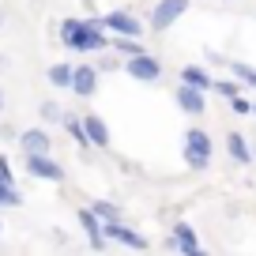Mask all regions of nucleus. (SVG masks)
Masks as SVG:
<instances>
[{"instance_id":"4468645a","label":"nucleus","mask_w":256,"mask_h":256,"mask_svg":"<svg viewBox=\"0 0 256 256\" xmlns=\"http://www.w3.org/2000/svg\"><path fill=\"white\" fill-rule=\"evenodd\" d=\"M174 238H177V252L200 256V238H196V230H192L188 222H177V226H174Z\"/></svg>"},{"instance_id":"f3484780","label":"nucleus","mask_w":256,"mask_h":256,"mask_svg":"<svg viewBox=\"0 0 256 256\" xmlns=\"http://www.w3.org/2000/svg\"><path fill=\"white\" fill-rule=\"evenodd\" d=\"M110 49H117L120 56H136V53H147V49L140 46V38H132V34H113Z\"/></svg>"},{"instance_id":"6e6552de","label":"nucleus","mask_w":256,"mask_h":256,"mask_svg":"<svg viewBox=\"0 0 256 256\" xmlns=\"http://www.w3.org/2000/svg\"><path fill=\"white\" fill-rule=\"evenodd\" d=\"M102 234L110 241H120V245H128V248H147V238L140 230H132V226H124L120 218H110V222H102Z\"/></svg>"},{"instance_id":"c85d7f7f","label":"nucleus","mask_w":256,"mask_h":256,"mask_svg":"<svg viewBox=\"0 0 256 256\" xmlns=\"http://www.w3.org/2000/svg\"><path fill=\"white\" fill-rule=\"evenodd\" d=\"M4 23H8V12H4V8H0V30H4Z\"/></svg>"},{"instance_id":"a878e982","label":"nucleus","mask_w":256,"mask_h":256,"mask_svg":"<svg viewBox=\"0 0 256 256\" xmlns=\"http://www.w3.org/2000/svg\"><path fill=\"white\" fill-rule=\"evenodd\" d=\"M8 181H16V177H12V166H8V158H0V184H8Z\"/></svg>"},{"instance_id":"ddd939ff","label":"nucleus","mask_w":256,"mask_h":256,"mask_svg":"<svg viewBox=\"0 0 256 256\" xmlns=\"http://www.w3.org/2000/svg\"><path fill=\"white\" fill-rule=\"evenodd\" d=\"M226 154H230L238 166H248V162H256V158H252V147H248V140L241 136V132H230V136H226Z\"/></svg>"},{"instance_id":"f03ea898","label":"nucleus","mask_w":256,"mask_h":256,"mask_svg":"<svg viewBox=\"0 0 256 256\" xmlns=\"http://www.w3.org/2000/svg\"><path fill=\"white\" fill-rule=\"evenodd\" d=\"M211 136L204 132V128H188L184 132V162H188V170H211Z\"/></svg>"},{"instance_id":"6ab92c4d","label":"nucleus","mask_w":256,"mask_h":256,"mask_svg":"<svg viewBox=\"0 0 256 256\" xmlns=\"http://www.w3.org/2000/svg\"><path fill=\"white\" fill-rule=\"evenodd\" d=\"M230 76H238L245 87H252V90H256V68H252V64H245V60H230Z\"/></svg>"},{"instance_id":"cd10ccee","label":"nucleus","mask_w":256,"mask_h":256,"mask_svg":"<svg viewBox=\"0 0 256 256\" xmlns=\"http://www.w3.org/2000/svg\"><path fill=\"white\" fill-rule=\"evenodd\" d=\"M4 72H8V56L0 53V76H4Z\"/></svg>"},{"instance_id":"9d476101","label":"nucleus","mask_w":256,"mask_h":256,"mask_svg":"<svg viewBox=\"0 0 256 256\" xmlns=\"http://www.w3.org/2000/svg\"><path fill=\"white\" fill-rule=\"evenodd\" d=\"M16 144L23 147V154H49L53 151V140H49L46 128H26V132H19Z\"/></svg>"},{"instance_id":"a211bd4d","label":"nucleus","mask_w":256,"mask_h":256,"mask_svg":"<svg viewBox=\"0 0 256 256\" xmlns=\"http://www.w3.org/2000/svg\"><path fill=\"white\" fill-rule=\"evenodd\" d=\"M64 128H68V136L76 140V144L87 151L90 147V136H87V128H83V117H72V113H64Z\"/></svg>"},{"instance_id":"aec40b11","label":"nucleus","mask_w":256,"mask_h":256,"mask_svg":"<svg viewBox=\"0 0 256 256\" xmlns=\"http://www.w3.org/2000/svg\"><path fill=\"white\" fill-rule=\"evenodd\" d=\"M38 117L46 120V124H64V106L60 102H42L38 106Z\"/></svg>"},{"instance_id":"7c9ffc66","label":"nucleus","mask_w":256,"mask_h":256,"mask_svg":"<svg viewBox=\"0 0 256 256\" xmlns=\"http://www.w3.org/2000/svg\"><path fill=\"white\" fill-rule=\"evenodd\" d=\"M252 113H256V98H252Z\"/></svg>"},{"instance_id":"2f4dec72","label":"nucleus","mask_w":256,"mask_h":256,"mask_svg":"<svg viewBox=\"0 0 256 256\" xmlns=\"http://www.w3.org/2000/svg\"><path fill=\"white\" fill-rule=\"evenodd\" d=\"M252 158H256V147H252Z\"/></svg>"},{"instance_id":"5701e85b","label":"nucleus","mask_w":256,"mask_h":256,"mask_svg":"<svg viewBox=\"0 0 256 256\" xmlns=\"http://www.w3.org/2000/svg\"><path fill=\"white\" fill-rule=\"evenodd\" d=\"M215 90L222 98H238L241 94V80H238V76H234V80H215Z\"/></svg>"},{"instance_id":"9b49d317","label":"nucleus","mask_w":256,"mask_h":256,"mask_svg":"<svg viewBox=\"0 0 256 256\" xmlns=\"http://www.w3.org/2000/svg\"><path fill=\"white\" fill-rule=\"evenodd\" d=\"M80 226L87 230V241H90V248H106V234H102V218L94 215V208H80Z\"/></svg>"},{"instance_id":"423d86ee","label":"nucleus","mask_w":256,"mask_h":256,"mask_svg":"<svg viewBox=\"0 0 256 256\" xmlns=\"http://www.w3.org/2000/svg\"><path fill=\"white\" fill-rule=\"evenodd\" d=\"M26 174L38 177V181H53V184L64 181V166L53 154H26Z\"/></svg>"},{"instance_id":"0eeeda50","label":"nucleus","mask_w":256,"mask_h":256,"mask_svg":"<svg viewBox=\"0 0 256 256\" xmlns=\"http://www.w3.org/2000/svg\"><path fill=\"white\" fill-rule=\"evenodd\" d=\"M106 30L110 34H132V38H140L144 34V23H140L132 12H124V8H113V12H106Z\"/></svg>"},{"instance_id":"c756f323","label":"nucleus","mask_w":256,"mask_h":256,"mask_svg":"<svg viewBox=\"0 0 256 256\" xmlns=\"http://www.w3.org/2000/svg\"><path fill=\"white\" fill-rule=\"evenodd\" d=\"M4 106H8V94H4V90H0V113H4Z\"/></svg>"},{"instance_id":"4be33fe9","label":"nucleus","mask_w":256,"mask_h":256,"mask_svg":"<svg viewBox=\"0 0 256 256\" xmlns=\"http://www.w3.org/2000/svg\"><path fill=\"white\" fill-rule=\"evenodd\" d=\"M90 208H94V215L102 218V222H110V218H120V208H117L113 200H94Z\"/></svg>"},{"instance_id":"f8f14e48","label":"nucleus","mask_w":256,"mask_h":256,"mask_svg":"<svg viewBox=\"0 0 256 256\" xmlns=\"http://www.w3.org/2000/svg\"><path fill=\"white\" fill-rule=\"evenodd\" d=\"M83 128L90 136V147H110V124L98 113H83Z\"/></svg>"},{"instance_id":"bb28decb","label":"nucleus","mask_w":256,"mask_h":256,"mask_svg":"<svg viewBox=\"0 0 256 256\" xmlns=\"http://www.w3.org/2000/svg\"><path fill=\"white\" fill-rule=\"evenodd\" d=\"M0 140L12 144V140H19V136H16V128H12V124H0Z\"/></svg>"},{"instance_id":"2eb2a0df","label":"nucleus","mask_w":256,"mask_h":256,"mask_svg":"<svg viewBox=\"0 0 256 256\" xmlns=\"http://www.w3.org/2000/svg\"><path fill=\"white\" fill-rule=\"evenodd\" d=\"M181 83H192V87H200V90H215V76H211L208 68H200V64H184Z\"/></svg>"},{"instance_id":"f257e3e1","label":"nucleus","mask_w":256,"mask_h":256,"mask_svg":"<svg viewBox=\"0 0 256 256\" xmlns=\"http://www.w3.org/2000/svg\"><path fill=\"white\" fill-rule=\"evenodd\" d=\"M110 42H113V34L106 30L102 16L64 19L60 23V46L72 49V53H102V49H110Z\"/></svg>"},{"instance_id":"b1692460","label":"nucleus","mask_w":256,"mask_h":256,"mask_svg":"<svg viewBox=\"0 0 256 256\" xmlns=\"http://www.w3.org/2000/svg\"><path fill=\"white\" fill-rule=\"evenodd\" d=\"M117 49H113V53H106V49H102V60H98V72H117V68H120V60H117Z\"/></svg>"},{"instance_id":"39448f33","label":"nucleus","mask_w":256,"mask_h":256,"mask_svg":"<svg viewBox=\"0 0 256 256\" xmlns=\"http://www.w3.org/2000/svg\"><path fill=\"white\" fill-rule=\"evenodd\" d=\"M174 102L181 113H188V117H200V113H208V90L192 87V83H181V87L174 90Z\"/></svg>"},{"instance_id":"473e14b6","label":"nucleus","mask_w":256,"mask_h":256,"mask_svg":"<svg viewBox=\"0 0 256 256\" xmlns=\"http://www.w3.org/2000/svg\"><path fill=\"white\" fill-rule=\"evenodd\" d=\"M0 234H4V226H0Z\"/></svg>"},{"instance_id":"20e7f679","label":"nucleus","mask_w":256,"mask_h":256,"mask_svg":"<svg viewBox=\"0 0 256 256\" xmlns=\"http://www.w3.org/2000/svg\"><path fill=\"white\" fill-rule=\"evenodd\" d=\"M184 12H188V0H158V4L151 8V30L154 34H166Z\"/></svg>"},{"instance_id":"7ed1b4c3","label":"nucleus","mask_w":256,"mask_h":256,"mask_svg":"<svg viewBox=\"0 0 256 256\" xmlns=\"http://www.w3.org/2000/svg\"><path fill=\"white\" fill-rule=\"evenodd\" d=\"M124 72L136 83H158L162 64H158V56H151V53H136V56H124Z\"/></svg>"},{"instance_id":"393cba45","label":"nucleus","mask_w":256,"mask_h":256,"mask_svg":"<svg viewBox=\"0 0 256 256\" xmlns=\"http://www.w3.org/2000/svg\"><path fill=\"white\" fill-rule=\"evenodd\" d=\"M230 110H234V113H252V102L238 94V98H230Z\"/></svg>"},{"instance_id":"1a4fd4ad","label":"nucleus","mask_w":256,"mask_h":256,"mask_svg":"<svg viewBox=\"0 0 256 256\" xmlns=\"http://www.w3.org/2000/svg\"><path fill=\"white\" fill-rule=\"evenodd\" d=\"M98 64H80L72 72V94L76 98H94V90H98Z\"/></svg>"},{"instance_id":"dca6fc26","label":"nucleus","mask_w":256,"mask_h":256,"mask_svg":"<svg viewBox=\"0 0 256 256\" xmlns=\"http://www.w3.org/2000/svg\"><path fill=\"white\" fill-rule=\"evenodd\" d=\"M72 72H76V68H72V64H53V68H49V72H46V80L49 83H53V87H60V90H72Z\"/></svg>"},{"instance_id":"412c9836","label":"nucleus","mask_w":256,"mask_h":256,"mask_svg":"<svg viewBox=\"0 0 256 256\" xmlns=\"http://www.w3.org/2000/svg\"><path fill=\"white\" fill-rule=\"evenodd\" d=\"M19 204H23V192H19V184H16V181L0 184V208H19Z\"/></svg>"}]
</instances>
